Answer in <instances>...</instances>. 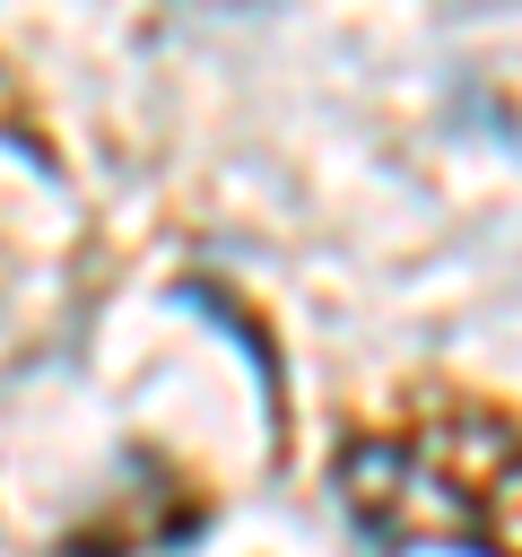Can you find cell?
I'll return each instance as SVG.
<instances>
[{
    "instance_id": "obj_1",
    "label": "cell",
    "mask_w": 522,
    "mask_h": 557,
    "mask_svg": "<svg viewBox=\"0 0 522 557\" xmlns=\"http://www.w3.org/2000/svg\"><path fill=\"white\" fill-rule=\"evenodd\" d=\"M331 496L374 557H513V418L496 400H444L400 426H348L331 444Z\"/></svg>"
}]
</instances>
